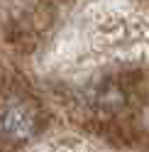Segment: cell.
<instances>
[{
    "instance_id": "1",
    "label": "cell",
    "mask_w": 149,
    "mask_h": 152,
    "mask_svg": "<svg viewBox=\"0 0 149 152\" xmlns=\"http://www.w3.org/2000/svg\"><path fill=\"white\" fill-rule=\"evenodd\" d=\"M3 132L7 137H27L32 132V120H30V115L22 110V108H10L3 115Z\"/></svg>"
}]
</instances>
